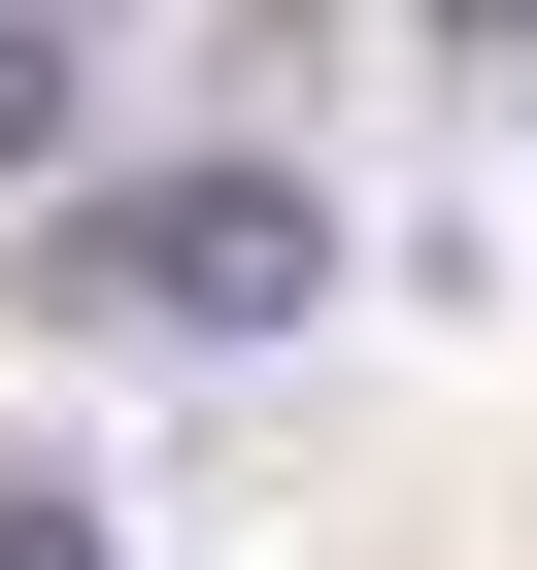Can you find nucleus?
<instances>
[{"label": "nucleus", "mask_w": 537, "mask_h": 570, "mask_svg": "<svg viewBox=\"0 0 537 570\" xmlns=\"http://www.w3.org/2000/svg\"><path fill=\"white\" fill-rule=\"evenodd\" d=\"M0 570H101V503H68V470H0Z\"/></svg>", "instance_id": "3"}, {"label": "nucleus", "mask_w": 537, "mask_h": 570, "mask_svg": "<svg viewBox=\"0 0 537 570\" xmlns=\"http://www.w3.org/2000/svg\"><path fill=\"white\" fill-rule=\"evenodd\" d=\"M0 168H68V0H0Z\"/></svg>", "instance_id": "2"}, {"label": "nucleus", "mask_w": 537, "mask_h": 570, "mask_svg": "<svg viewBox=\"0 0 537 570\" xmlns=\"http://www.w3.org/2000/svg\"><path fill=\"white\" fill-rule=\"evenodd\" d=\"M437 35H470V68H537V0H437Z\"/></svg>", "instance_id": "4"}, {"label": "nucleus", "mask_w": 537, "mask_h": 570, "mask_svg": "<svg viewBox=\"0 0 537 570\" xmlns=\"http://www.w3.org/2000/svg\"><path fill=\"white\" fill-rule=\"evenodd\" d=\"M35 303H101V336H303L336 303V202L303 168H135V202H68Z\"/></svg>", "instance_id": "1"}]
</instances>
